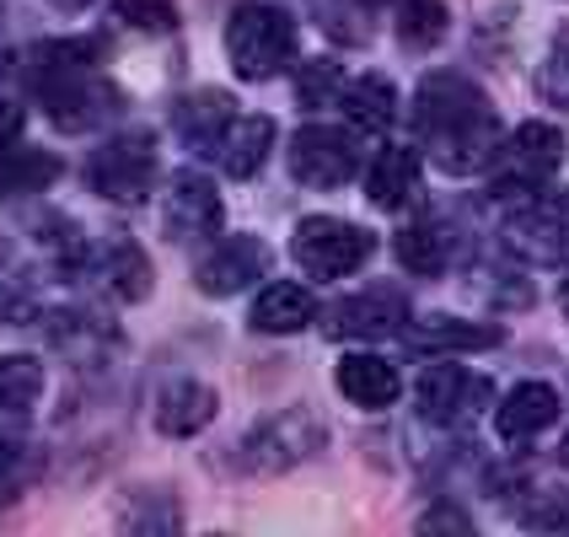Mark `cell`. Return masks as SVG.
Instances as JSON below:
<instances>
[{
  "instance_id": "6da1fadb",
  "label": "cell",
  "mask_w": 569,
  "mask_h": 537,
  "mask_svg": "<svg viewBox=\"0 0 569 537\" xmlns=\"http://www.w3.org/2000/svg\"><path fill=\"white\" fill-rule=\"evenodd\" d=\"M413 135L436 151L441 167L451 172H478L500 151V119L489 108V97L462 76H425V87L413 97Z\"/></svg>"
},
{
  "instance_id": "7a4b0ae2",
  "label": "cell",
  "mask_w": 569,
  "mask_h": 537,
  "mask_svg": "<svg viewBox=\"0 0 569 537\" xmlns=\"http://www.w3.org/2000/svg\"><path fill=\"white\" fill-rule=\"evenodd\" d=\"M226 54L242 81H269L274 70L296 60V22L269 0H248L226 22Z\"/></svg>"
},
{
  "instance_id": "3957f363",
  "label": "cell",
  "mask_w": 569,
  "mask_h": 537,
  "mask_svg": "<svg viewBox=\"0 0 569 537\" xmlns=\"http://www.w3.org/2000/svg\"><path fill=\"white\" fill-rule=\"evenodd\" d=\"M290 253L317 280H345L377 253V242H371L366 226H349L339 216H307L296 226V237H290Z\"/></svg>"
},
{
  "instance_id": "277c9868",
  "label": "cell",
  "mask_w": 569,
  "mask_h": 537,
  "mask_svg": "<svg viewBox=\"0 0 569 537\" xmlns=\"http://www.w3.org/2000/svg\"><path fill=\"white\" fill-rule=\"evenodd\" d=\"M151 178H157V140L146 129H129L119 140H108L92 161H87V183L92 193L113 199V205H134L151 193Z\"/></svg>"
},
{
  "instance_id": "5b68a950",
  "label": "cell",
  "mask_w": 569,
  "mask_h": 537,
  "mask_svg": "<svg viewBox=\"0 0 569 537\" xmlns=\"http://www.w3.org/2000/svg\"><path fill=\"white\" fill-rule=\"evenodd\" d=\"M565 157V135L553 125H521L510 135L506 151H495L489 157V172H495V189L500 193H538L548 178H553V167Z\"/></svg>"
},
{
  "instance_id": "8992f818",
  "label": "cell",
  "mask_w": 569,
  "mask_h": 537,
  "mask_svg": "<svg viewBox=\"0 0 569 537\" xmlns=\"http://www.w3.org/2000/svg\"><path fill=\"white\" fill-rule=\"evenodd\" d=\"M290 172L307 189H345L349 178L360 172V146H355L349 129L307 125L290 140Z\"/></svg>"
},
{
  "instance_id": "52a82bcc",
  "label": "cell",
  "mask_w": 569,
  "mask_h": 537,
  "mask_svg": "<svg viewBox=\"0 0 569 537\" xmlns=\"http://www.w3.org/2000/svg\"><path fill=\"white\" fill-rule=\"evenodd\" d=\"M43 108H49V119L70 135H81V129H97L102 119H113L119 108H124V97L113 81H102L97 70H76V76H60V81H49L43 87Z\"/></svg>"
},
{
  "instance_id": "ba28073f",
  "label": "cell",
  "mask_w": 569,
  "mask_h": 537,
  "mask_svg": "<svg viewBox=\"0 0 569 537\" xmlns=\"http://www.w3.org/2000/svg\"><path fill=\"white\" fill-rule=\"evenodd\" d=\"M506 242L532 263H565L569 258V193H538L521 216L506 221Z\"/></svg>"
},
{
  "instance_id": "9c48e42d",
  "label": "cell",
  "mask_w": 569,
  "mask_h": 537,
  "mask_svg": "<svg viewBox=\"0 0 569 537\" xmlns=\"http://www.w3.org/2000/svg\"><path fill=\"white\" fill-rule=\"evenodd\" d=\"M409 328V301L403 290H360L328 307V334L333 339H392Z\"/></svg>"
},
{
  "instance_id": "30bf717a",
  "label": "cell",
  "mask_w": 569,
  "mask_h": 537,
  "mask_svg": "<svg viewBox=\"0 0 569 537\" xmlns=\"http://www.w3.org/2000/svg\"><path fill=\"white\" fill-rule=\"evenodd\" d=\"M317 441H322V430L301 409H290L280 419H263L253 436L242 441V451H248V468H258V474H284L301 457H312Z\"/></svg>"
},
{
  "instance_id": "8fae6325",
  "label": "cell",
  "mask_w": 569,
  "mask_h": 537,
  "mask_svg": "<svg viewBox=\"0 0 569 537\" xmlns=\"http://www.w3.org/2000/svg\"><path fill=\"white\" fill-rule=\"evenodd\" d=\"M483 404H489V387H483L473 371H462V366H430V371L419 377V414H425L430 425H462V419H473Z\"/></svg>"
},
{
  "instance_id": "7c38bea8",
  "label": "cell",
  "mask_w": 569,
  "mask_h": 537,
  "mask_svg": "<svg viewBox=\"0 0 569 537\" xmlns=\"http://www.w3.org/2000/svg\"><path fill=\"white\" fill-rule=\"evenodd\" d=\"M226 221L221 193L204 172H178L167 183V231L172 237H216Z\"/></svg>"
},
{
  "instance_id": "4fadbf2b",
  "label": "cell",
  "mask_w": 569,
  "mask_h": 537,
  "mask_svg": "<svg viewBox=\"0 0 569 537\" xmlns=\"http://www.w3.org/2000/svg\"><path fill=\"white\" fill-rule=\"evenodd\" d=\"M263 269H269V253H263V242L258 237H226L221 248H210V253L199 258V290L204 296H237L242 285L263 280Z\"/></svg>"
},
{
  "instance_id": "5bb4252c",
  "label": "cell",
  "mask_w": 569,
  "mask_h": 537,
  "mask_svg": "<svg viewBox=\"0 0 569 537\" xmlns=\"http://www.w3.org/2000/svg\"><path fill=\"white\" fill-rule=\"evenodd\" d=\"M339 392H345L349 404H360V409H392L398 392H403V381H398V366H392V360L355 349V355L339 360Z\"/></svg>"
},
{
  "instance_id": "9a60e30c",
  "label": "cell",
  "mask_w": 569,
  "mask_h": 537,
  "mask_svg": "<svg viewBox=\"0 0 569 537\" xmlns=\"http://www.w3.org/2000/svg\"><path fill=\"white\" fill-rule=\"evenodd\" d=\"M553 419H559V392H553L548 381H521L506 404L495 409V430H500L506 441H532Z\"/></svg>"
},
{
  "instance_id": "2e32d148",
  "label": "cell",
  "mask_w": 569,
  "mask_h": 537,
  "mask_svg": "<svg viewBox=\"0 0 569 537\" xmlns=\"http://www.w3.org/2000/svg\"><path fill=\"white\" fill-rule=\"evenodd\" d=\"M269 151H274V119H263V113H237L216 140V157L231 178H253L269 161Z\"/></svg>"
},
{
  "instance_id": "e0dca14e",
  "label": "cell",
  "mask_w": 569,
  "mask_h": 537,
  "mask_svg": "<svg viewBox=\"0 0 569 537\" xmlns=\"http://www.w3.org/2000/svg\"><path fill=\"white\" fill-rule=\"evenodd\" d=\"M312 317H317V301H312V290H307V285L269 280L263 290H258L253 317H248V322H253L258 334H301Z\"/></svg>"
},
{
  "instance_id": "ac0fdd59",
  "label": "cell",
  "mask_w": 569,
  "mask_h": 537,
  "mask_svg": "<svg viewBox=\"0 0 569 537\" xmlns=\"http://www.w3.org/2000/svg\"><path fill=\"white\" fill-rule=\"evenodd\" d=\"M231 119H237V102L226 92H216V87L178 97V108H172V125H178V135L189 140L193 151H216V140H221V129Z\"/></svg>"
},
{
  "instance_id": "d6986e66",
  "label": "cell",
  "mask_w": 569,
  "mask_h": 537,
  "mask_svg": "<svg viewBox=\"0 0 569 537\" xmlns=\"http://www.w3.org/2000/svg\"><path fill=\"white\" fill-rule=\"evenodd\" d=\"M221 409V398L204 381H172L157 398V430L161 436H199Z\"/></svg>"
},
{
  "instance_id": "ffe728a7",
  "label": "cell",
  "mask_w": 569,
  "mask_h": 537,
  "mask_svg": "<svg viewBox=\"0 0 569 537\" xmlns=\"http://www.w3.org/2000/svg\"><path fill=\"white\" fill-rule=\"evenodd\" d=\"M366 193H371V205L377 210H403L419 199V157L403 151V146H387L377 161H371V172H366Z\"/></svg>"
},
{
  "instance_id": "44dd1931",
  "label": "cell",
  "mask_w": 569,
  "mask_h": 537,
  "mask_svg": "<svg viewBox=\"0 0 569 537\" xmlns=\"http://www.w3.org/2000/svg\"><path fill=\"white\" fill-rule=\"evenodd\" d=\"M102 64V43L97 38H60V43H32L28 49V81L32 92L60 81V76H76V70H97Z\"/></svg>"
},
{
  "instance_id": "7402d4cb",
  "label": "cell",
  "mask_w": 569,
  "mask_h": 537,
  "mask_svg": "<svg viewBox=\"0 0 569 537\" xmlns=\"http://www.w3.org/2000/svg\"><path fill=\"white\" fill-rule=\"evenodd\" d=\"M403 334H409V345L425 349V355H446V349H489V345H500V339H506L500 328H489V322L468 328L462 317H430V322L403 328Z\"/></svg>"
},
{
  "instance_id": "603a6c76",
  "label": "cell",
  "mask_w": 569,
  "mask_h": 537,
  "mask_svg": "<svg viewBox=\"0 0 569 537\" xmlns=\"http://www.w3.org/2000/svg\"><path fill=\"white\" fill-rule=\"evenodd\" d=\"M60 178V161L49 151H32V146H0V199L6 193H38Z\"/></svg>"
},
{
  "instance_id": "cb8c5ba5",
  "label": "cell",
  "mask_w": 569,
  "mask_h": 537,
  "mask_svg": "<svg viewBox=\"0 0 569 537\" xmlns=\"http://www.w3.org/2000/svg\"><path fill=\"white\" fill-rule=\"evenodd\" d=\"M339 102H345L349 125L360 129H392V119H398V92L381 76H360V81L339 87Z\"/></svg>"
},
{
  "instance_id": "d4e9b609",
  "label": "cell",
  "mask_w": 569,
  "mask_h": 537,
  "mask_svg": "<svg viewBox=\"0 0 569 537\" xmlns=\"http://www.w3.org/2000/svg\"><path fill=\"white\" fill-rule=\"evenodd\" d=\"M392 253H398V263H403L409 275H441L446 263H451V231L436 221H419V226H409V231H398Z\"/></svg>"
},
{
  "instance_id": "484cf974",
  "label": "cell",
  "mask_w": 569,
  "mask_h": 537,
  "mask_svg": "<svg viewBox=\"0 0 569 537\" xmlns=\"http://www.w3.org/2000/svg\"><path fill=\"white\" fill-rule=\"evenodd\" d=\"M38 474V446L17 430V414H0V500H17Z\"/></svg>"
},
{
  "instance_id": "4316f807",
  "label": "cell",
  "mask_w": 569,
  "mask_h": 537,
  "mask_svg": "<svg viewBox=\"0 0 569 537\" xmlns=\"http://www.w3.org/2000/svg\"><path fill=\"white\" fill-rule=\"evenodd\" d=\"M97 275L108 280V290L119 296V301H146L151 296V258L140 253L134 242H113L102 263H97Z\"/></svg>"
},
{
  "instance_id": "83f0119b",
  "label": "cell",
  "mask_w": 569,
  "mask_h": 537,
  "mask_svg": "<svg viewBox=\"0 0 569 537\" xmlns=\"http://www.w3.org/2000/svg\"><path fill=\"white\" fill-rule=\"evenodd\" d=\"M43 392V366L32 355H0V414H28Z\"/></svg>"
},
{
  "instance_id": "f1b7e54d",
  "label": "cell",
  "mask_w": 569,
  "mask_h": 537,
  "mask_svg": "<svg viewBox=\"0 0 569 537\" xmlns=\"http://www.w3.org/2000/svg\"><path fill=\"white\" fill-rule=\"evenodd\" d=\"M446 6L441 0H403L398 6V38L409 43V49H436L446 38Z\"/></svg>"
},
{
  "instance_id": "f546056e",
  "label": "cell",
  "mask_w": 569,
  "mask_h": 537,
  "mask_svg": "<svg viewBox=\"0 0 569 537\" xmlns=\"http://www.w3.org/2000/svg\"><path fill=\"white\" fill-rule=\"evenodd\" d=\"M113 17L140 32H172L178 28V0H113Z\"/></svg>"
},
{
  "instance_id": "4dcf8cb0",
  "label": "cell",
  "mask_w": 569,
  "mask_h": 537,
  "mask_svg": "<svg viewBox=\"0 0 569 537\" xmlns=\"http://www.w3.org/2000/svg\"><path fill=\"white\" fill-rule=\"evenodd\" d=\"M296 97L301 108H322L328 97H339V64L333 60H307L301 76H296Z\"/></svg>"
},
{
  "instance_id": "1f68e13d",
  "label": "cell",
  "mask_w": 569,
  "mask_h": 537,
  "mask_svg": "<svg viewBox=\"0 0 569 537\" xmlns=\"http://www.w3.org/2000/svg\"><path fill=\"white\" fill-rule=\"evenodd\" d=\"M542 92L553 97V102H565V108H569V32L559 38L553 60H548V70H542Z\"/></svg>"
},
{
  "instance_id": "d6a6232c",
  "label": "cell",
  "mask_w": 569,
  "mask_h": 537,
  "mask_svg": "<svg viewBox=\"0 0 569 537\" xmlns=\"http://www.w3.org/2000/svg\"><path fill=\"white\" fill-rule=\"evenodd\" d=\"M22 135V108L17 102H0V146H11Z\"/></svg>"
},
{
  "instance_id": "836d02e7",
  "label": "cell",
  "mask_w": 569,
  "mask_h": 537,
  "mask_svg": "<svg viewBox=\"0 0 569 537\" xmlns=\"http://www.w3.org/2000/svg\"><path fill=\"white\" fill-rule=\"evenodd\" d=\"M22 312H28V301L11 285H0V322H11V317H22Z\"/></svg>"
},
{
  "instance_id": "e575fe53",
  "label": "cell",
  "mask_w": 569,
  "mask_h": 537,
  "mask_svg": "<svg viewBox=\"0 0 569 537\" xmlns=\"http://www.w3.org/2000/svg\"><path fill=\"white\" fill-rule=\"evenodd\" d=\"M419 527H425V533H430V527H468V521H462V516H457V510H436V516H425V521H419Z\"/></svg>"
},
{
  "instance_id": "d590c367",
  "label": "cell",
  "mask_w": 569,
  "mask_h": 537,
  "mask_svg": "<svg viewBox=\"0 0 569 537\" xmlns=\"http://www.w3.org/2000/svg\"><path fill=\"white\" fill-rule=\"evenodd\" d=\"M54 6H60V11H76V6H87V0H54Z\"/></svg>"
},
{
  "instance_id": "8d00e7d4",
  "label": "cell",
  "mask_w": 569,
  "mask_h": 537,
  "mask_svg": "<svg viewBox=\"0 0 569 537\" xmlns=\"http://www.w3.org/2000/svg\"><path fill=\"white\" fill-rule=\"evenodd\" d=\"M559 307H565V317H569V280H565V290H559Z\"/></svg>"
},
{
  "instance_id": "74e56055",
  "label": "cell",
  "mask_w": 569,
  "mask_h": 537,
  "mask_svg": "<svg viewBox=\"0 0 569 537\" xmlns=\"http://www.w3.org/2000/svg\"><path fill=\"white\" fill-rule=\"evenodd\" d=\"M565 463H569V436H565Z\"/></svg>"
}]
</instances>
